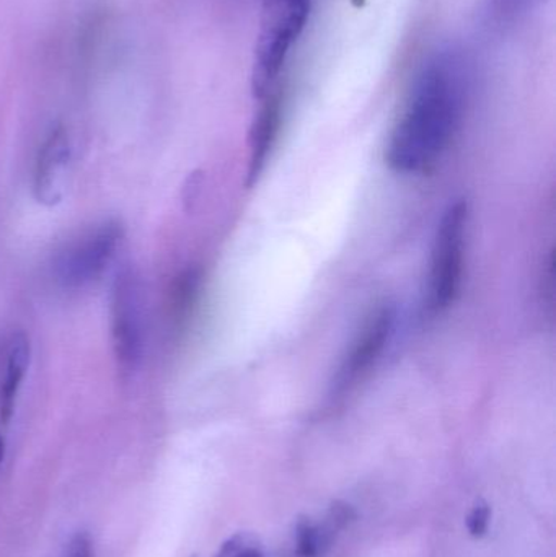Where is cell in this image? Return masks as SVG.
I'll return each mask as SVG.
<instances>
[{"instance_id": "cell-1", "label": "cell", "mask_w": 556, "mask_h": 557, "mask_svg": "<svg viewBox=\"0 0 556 557\" xmlns=\"http://www.w3.org/2000/svg\"><path fill=\"white\" fill-rule=\"evenodd\" d=\"M464 91L456 58L440 55L421 71L388 137L385 160L392 170L420 173L441 159L459 126Z\"/></svg>"}, {"instance_id": "cell-2", "label": "cell", "mask_w": 556, "mask_h": 557, "mask_svg": "<svg viewBox=\"0 0 556 557\" xmlns=\"http://www.w3.org/2000/svg\"><path fill=\"white\" fill-rule=\"evenodd\" d=\"M310 0H264L255 46L251 85L255 97L274 94L294 42L306 28Z\"/></svg>"}, {"instance_id": "cell-3", "label": "cell", "mask_w": 556, "mask_h": 557, "mask_svg": "<svg viewBox=\"0 0 556 557\" xmlns=\"http://www.w3.org/2000/svg\"><path fill=\"white\" fill-rule=\"evenodd\" d=\"M467 221V202H454L444 212L437 227L428 285V307L433 313H441L449 308L459 294L466 255Z\"/></svg>"}, {"instance_id": "cell-4", "label": "cell", "mask_w": 556, "mask_h": 557, "mask_svg": "<svg viewBox=\"0 0 556 557\" xmlns=\"http://www.w3.org/2000/svg\"><path fill=\"white\" fill-rule=\"evenodd\" d=\"M111 343L118 369L131 375L144 350L143 297L139 278L131 270L118 274L111 290Z\"/></svg>"}, {"instance_id": "cell-5", "label": "cell", "mask_w": 556, "mask_h": 557, "mask_svg": "<svg viewBox=\"0 0 556 557\" xmlns=\"http://www.w3.org/2000/svg\"><path fill=\"white\" fill-rule=\"evenodd\" d=\"M123 240L120 222L108 221L69 245L55 261V276L67 288H82L103 276Z\"/></svg>"}, {"instance_id": "cell-6", "label": "cell", "mask_w": 556, "mask_h": 557, "mask_svg": "<svg viewBox=\"0 0 556 557\" xmlns=\"http://www.w3.org/2000/svg\"><path fill=\"white\" fill-rule=\"evenodd\" d=\"M395 311L391 305L379 308L369 318L349 349L335 380V392L346 393L355 388L378 363L394 331Z\"/></svg>"}, {"instance_id": "cell-7", "label": "cell", "mask_w": 556, "mask_h": 557, "mask_svg": "<svg viewBox=\"0 0 556 557\" xmlns=\"http://www.w3.org/2000/svg\"><path fill=\"white\" fill-rule=\"evenodd\" d=\"M71 157L72 146L67 129L64 126L52 127L39 147L33 172V191L41 205L54 206L61 201Z\"/></svg>"}, {"instance_id": "cell-8", "label": "cell", "mask_w": 556, "mask_h": 557, "mask_svg": "<svg viewBox=\"0 0 556 557\" xmlns=\"http://www.w3.org/2000/svg\"><path fill=\"white\" fill-rule=\"evenodd\" d=\"M355 517L353 507L336 500L320 522H312L310 519L299 520L296 525V535H294L296 555L299 557L325 555L338 539L339 532H343Z\"/></svg>"}, {"instance_id": "cell-9", "label": "cell", "mask_w": 556, "mask_h": 557, "mask_svg": "<svg viewBox=\"0 0 556 557\" xmlns=\"http://www.w3.org/2000/svg\"><path fill=\"white\" fill-rule=\"evenodd\" d=\"M29 366V341L26 334L13 333L7 341L0 366V434H5L15 412L16 398Z\"/></svg>"}, {"instance_id": "cell-10", "label": "cell", "mask_w": 556, "mask_h": 557, "mask_svg": "<svg viewBox=\"0 0 556 557\" xmlns=\"http://www.w3.org/2000/svg\"><path fill=\"white\" fill-rule=\"evenodd\" d=\"M281 126L280 95L271 94L263 98L254 129L250 136V169H248V183L257 182L260 173L267 165L268 157L277 139Z\"/></svg>"}, {"instance_id": "cell-11", "label": "cell", "mask_w": 556, "mask_h": 557, "mask_svg": "<svg viewBox=\"0 0 556 557\" xmlns=\"http://www.w3.org/2000/svg\"><path fill=\"white\" fill-rule=\"evenodd\" d=\"M199 287H201V274L198 270L183 271L180 276L173 281L170 288V318L173 323H183L188 318L195 307L196 298H198Z\"/></svg>"}, {"instance_id": "cell-12", "label": "cell", "mask_w": 556, "mask_h": 557, "mask_svg": "<svg viewBox=\"0 0 556 557\" xmlns=\"http://www.w3.org/2000/svg\"><path fill=\"white\" fill-rule=\"evenodd\" d=\"M215 557H264V552L255 536L238 533L221 546Z\"/></svg>"}, {"instance_id": "cell-13", "label": "cell", "mask_w": 556, "mask_h": 557, "mask_svg": "<svg viewBox=\"0 0 556 557\" xmlns=\"http://www.w3.org/2000/svg\"><path fill=\"white\" fill-rule=\"evenodd\" d=\"M490 522H492V507L486 500H477L466 519L470 536L483 539L489 533Z\"/></svg>"}, {"instance_id": "cell-14", "label": "cell", "mask_w": 556, "mask_h": 557, "mask_svg": "<svg viewBox=\"0 0 556 557\" xmlns=\"http://www.w3.org/2000/svg\"><path fill=\"white\" fill-rule=\"evenodd\" d=\"M65 557H94V543L88 533L78 532L77 535L72 536Z\"/></svg>"}]
</instances>
